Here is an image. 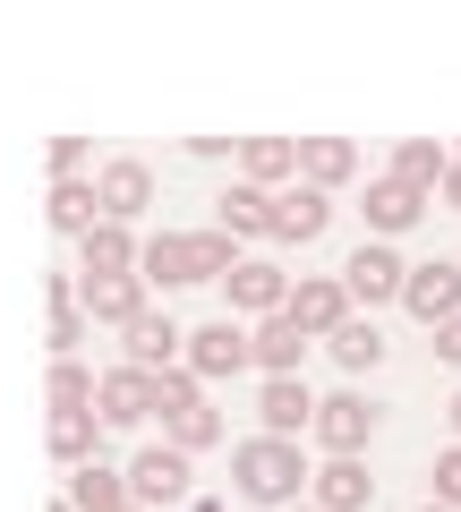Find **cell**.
I'll list each match as a JSON object with an SVG mask.
<instances>
[{
  "label": "cell",
  "instance_id": "e0dca14e",
  "mask_svg": "<svg viewBox=\"0 0 461 512\" xmlns=\"http://www.w3.org/2000/svg\"><path fill=\"white\" fill-rule=\"evenodd\" d=\"M214 231H231V239H274V197L248 188V180H231V188L214 197Z\"/></svg>",
  "mask_w": 461,
  "mask_h": 512
},
{
  "label": "cell",
  "instance_id": "2e32d148",
  "mask_svg": "<svg viewBox=\"0 0 461 512\" xmlns=\"http://www.w3.org/2000/svg\"><path fill=\"white\" fill-rule=\"evenodd\" d=\"M368 495H376L368 461H325V470L308 478V504L316 512H368Z\"/></svg>",
  "mask_w": 461,
  "mask_h": 512
},
{
  "label": "cell",
  "instance_id": "8fae6325",
  "mask_svg": "<svg viewBox=\"0 0 461 512\" xmlns=\"http://www.w3.org/2000/svg\"><path fill=\"white\" fill-rule=\"evenodd\" d=\"M94 188H103V222H137L154 205V171L137 163V154H111V163L94 171Z\"/></svg>",
  "mask_w": 461,
  "mask_h": 512
},
{
  "label": "cell",
  "instance_id": "d590c367",
  "mask_svg": "<svg viewBox=\"0 0 461 512\" xmlns=\"http://www.w3.org/2000/svg\"><path fill=\"white\" fill-rule=\"evenodd\" d=\"M436 197H444V205L461 214V154H453V171H444V188H436Z\"/></svg>",
  "mask_w": 461,
  "mask_h": 512
},
{
  "label": "cell",
  "instance_id": "4fadbf2b",
  "mask_svg": "<svg viewBox=\"0 0 461 512\" xmlns=\"http://www.w3.org/2000/svg\"><path fill=\"white\" fill-rule=\"evenodd\" d=\"M120 342H129V367H146V376H163V367H180V359H188V333L171 325L163 308H146L129 333H120Z\"/></svg>",
  "mask_w": 461,
  "mask_h": 512
},
{
  "label": "cell",
  "instance_id": "f546056e",
  "mask_svg": "<svg viewBox=\"0 0 461 512\" xmlns=\"http://www.w3.org/2000/svg\"><path fill=\"white\" fill-rule=\"evenodd\" d=\"M43 393H52V410H94L103 376H94V367H77V359H52V384H43Z\"/></svg>",
  "mask_w": 461,
  "mask_h": 512
},
{
  "label": "cell",
  "instance_id": "e575fe53",
  "mask_svg": "<svg viewBox=\"0 0 461 512\" xmlns=\"http://www.w3.org/2000/svg\"><path fill=\"white\" fill-rule=\"evenodd\" d=\"M436 359H444V367H461V316H453V325L436 333Z\"/></svg>",
  "mask_w": 461,
  "mask_h": 512
},
{
  "label": "cell",
  "instance_id": "d6986e66",
  "mask_svg": "<svg viewBox=\"0 0 461 512\" xmlns=\"http://www.w3.org/2000/svg\"><path fill=\"white\" fill-rule=\"evenodd\" d=\"M427 205H436V197H419V188H402V180L385 171V180H368V231H376V239H393V231H410Z\"/></svg>",
  "mask_w": 461,
  "mask_h": 512
},
{
  "label": "cell",
  "instance_id": "7c38bea8",
  "mask_svg": "<svg viewBox=\"0 0 461 512\" xmlns=\"http://www.w3.org/2000/svg\"><path fill=\"white\" fill-rule=\"evenodd\" d=\"M137 239H129V222H94L86 239H77V282H111V274H137Z\"/></svg>",
  "mask_w": 461,
  "mask_h": 512
},
{
  "label": "cell",
  "instance_id": "f1b7e54d",
  "mask_svg": "<svg viewBox=\"0 0 461 512\" xmlns=\"http://www.w3.org/2000/svg\"><path fill=\"white\" fill-rule=\"evenodd\" d=\"M325 350H333V359H342V367H351V376H368V367H376V359H385V333H376V325H368V316H351V325L333 333V342H325Z\"/></svg>",
  "mask_w": 461,
  "mask_h": 512
},
{
  "label": "cell",
  "instance_id": "f35d334b",
  "mask_svg": "<svg viewBox=\"0 0 461 512\" xmlns=\"http://www.w3.org/2000/svg\"><path fill=\"white\" fill-rule=\"evenodd\" d=\"M419 512H444V504H419Z\"/></svg>",
  "mask_w": 461,
  "mask_h": 512
},
{
  "label": "cell",
  "instance_id": "9c48e42d",
  "mask_svg": "<svg viewBox=\"0 0 461 512\" xmlns=\"http://www.w3.org/2000/svg\"><path fill=\"white\" fill-rule=\"evenodd\" d=\"M94 419H103V427H146V419H154V376L120 359V367L103 376V393H94Z\"/></svg>",
  "mask_w": 461,
  "mask_h": 512
},
{
  "label": "cell",
  "instance_id": "ffe728a7",
  "mask_svg": "<svg viewBox=\"0 0 461 512\" xmlns=\"http://www.w3.org/2000/svg\"><path fill=\"white\" fill-rule=\"evenodd\" d=\"M86 316L94 325H120L129 333L146 316V274H111V282H86Z\"/></svg>",
  "mask_w": 461,
  "mask_h": 512
},
{
  "label": "cell",
  "instance_id": "5bb4252c",
  "mask_svg": "<svg viewBox=\"0 0 461 512\" xmlns=\"http://www.w3.org/2000/svg\"><path fill=\"white\" fill-rule=\"evenodd\" d=\"M240 180L282 197V180H299V137H240Z\"/></svg>",
  "mask_w": 461,
  "mask_h": 512
},
{
  "label": "cell",
  "instance_id": "ba28073f",
  "mask_svg": "<svg viewBox=\"0 0 461 512\" xmlns=\"http://www.w3.org/2000/svg\"><path fill=\"white\" fill-rule=\"evenodd\" d=\"M129 495L137 504H188V453H171V444H146V453L129 461Z\"/></svg>",
  "mask_w": 461,
  "mask_h": 512
},
{
  "label": "cell",
  "instance_id": "74e56055",
  "mask_svg": "<svg viewBox=\"0 0 461 512\" xmlns=\"http://www.w3.org/2000/svg\"><path fill=\"white\" fill-rule=\"evenodd\" d=\"M52 512H77V504H69V495H60V504H52Z\"/></svg>",
  "mask_w": 461,
  "mask_h": 512
},
{
  "label": "cell",
  "instance_id": "d4e9b609",
  "mask_svg": "<svg viewBox=\"0 0 461 512\" xmlns=\"http://www.w3.org/2000/svg\"><path fill=\"white\" fill-rule=\"evenodd\" d=\"M43 214H52V231L86 239L94 222H103V188H94V180H52V205H43Z\"/></svg>",
  "mask_w": 461,
  "mask_h": 512
},
{
  "label": "cell",
  "instance_id": "8992f818",
  "mask_svg": "<svg viewBox=\"0 0 461 512\" xmlns=\"http://www.w3.org/2000/svg\"><path fill=\"white\" fill-rule=\"evenodd\" d=\"M180 367H197L205 384H214V376H240V367H257V342H248L240 316H214V325L188 333V359H180Z\"/></svg>",
  "mask_w": 461,
  "mask_h": 512
},
{
  "label": "cell",
  "instance_id": "cb8c5ba5",
  "mask_svg": "<svg viewBox=\"0 0 461 512\" xmlns=\"http://www.w3.org/2000/svg\"><path fill=\"white\" fill-rule=\"evenodd\" d=\"M52 461H69V470L103 461V419L94 410H52Z\"/></svg>",
  "mask_w": 461,
  "mask_h": 512
},
{
  "label": "cell",
  "instance_id": "7402d4cb",
  "mask_svg": "<svg viewBox=\"0 0 461 512\" xmlns=\"http://www.w3.org/2000/svg\"><path fill=\"white\" fill-rule=\"evenodd\" d=\"M69 504L77 512H129V470H111V461H86V470H69Z\"/></svg>",
  "mask_w": 461,
  "mask_h": 512
},
{
  "label": "cell",
  "instance_id": "52a82bcc",
  "mask_svg": "<svg viewBox=\"0 0 461 512\" xmlns=\"http://www.w3.org/2000/svg\"><path fill=\"white\" fill-rule=\"evenodd\" d=\"M257 419H265V436L299 444V436L316 427V393H308V376H265V393H257Z\"/></svg>",
  "mask_w": 461,
  "mask_h": 512
},
{
  "label": "cell",
  "instance_id": "60d3db41",
  "mask_svg": "<svg viewBox=\"0 0 461 512\" xmlns=\"http://www.w3.org/2000/svg\"><path fill=\"white\" fill-rule=\"evenodd\" d=\"M129 512H146V504H129Z\"/></svg>",
  "mask_w": 461,
  "mask_h": 512
},
{
  "label": "cell",
  "instance_id": "277c9868",
  "mask_svg": "<svg viewBox=\"0 0 461 512\" xmlns=\"http://www.w3.org/2000/svg\"><path fill=\"white\" fill-rule=\"evenodd\" d=\"M308 436L325 444V461H359V453H368V436H376V402H368V393H333V402H316Z\"/></svg>",
  "mask_w": 461,
  "mask_h": 512
},
{
  "label": "cell",
  "instance_id": "ac0fdd59",
  "mask_svg": "<svg viewBox=\"0 0 461 512\" xmlns=\"http://www.w3.org/2000/svg\"><path fill=\"white\" fill-rule=\"evenodd\" d=\"M299 180L333 197L342 180H359V146L351 137H299Z\"/></svg>",
  "mask_w": 461,
  "mask_h": 512
},
{
  "label": "cell",
  "instance_id": "603a6c76",
  "mask_svg": "<svg viewBox=\"0 0 461 512\" xmlns=\"http://www.w3.org/2000/svg\"><path fill=\"white\" fill-rule=\"evenodd\" d=\"M444 171H453V154H444L436 137H402V146H393V180H402V188H419V197H436V188H444Z\"/></svg>",
  "mask_w": 461,
  "mask_h": 512
},
{
  "label": "cell",
  "instance_id": "484cf974",
  "mask_svg": "<svg viewBox=\"0 0 461 512\" xmlns=\"http://www.w3.org/2000/svg\"><path fill=\"white\" fill-rule=\"evenodd\" d=\"M248 342H257V367H265V376H299V359H308V333H299L291 316H265Z\"/></svg>",
  "mask_w": 461,
  "mask_h": 512
},
{
  "label": "cell",
  "instance_id": "83f0119b",
  "mask_svg": "<svg viewBox=\"0 0 461 512\" xmlns=\"http://www.w3.org/2000/svg\"><path fill=\"white\" fill-rule=\"evenodd\" d=\"M188 256H197V282H231V274L248 265L231 231H188Z\"/></svg>",
  "mask_w": 461,
  "mask_h": 512
},
{
  "label": "cell",
  "instance_id": "836d02e7",
  "mask_svg": "<svg viewBox=\"0 0 461 512\" xmlns=\"http://www.w3.org/2000/svg\"><path fill=\"white\" fill-rule=\"evenodd\" d=\"M52 180H86V137H52Z\"/></svg>",
  "mask_w": 461,
  "mask_h": 512
},
{
  "label": "cell",
  "instance_id": "8d00e7d4",
  "mask_svg": "<svg viewBox=\"0 0 461 512\" xmlns=\"http://www.w3.org/2000/svg\"><path fill=\"white\" fill-rule=\"evenodd\" d=\"M453 444H461V393H453Z\"/></svg>",
  "mask_w": 461,
  "mask_h": 512
},
{
  "label": "cell",
  "instance_id": "5b68a950",
  "mask_svg": "<svg viewBox=\"0 0 461 512\" xmlns=\"http://www.w3.org/2000/svg\"><path fill=\"white\" fill-rule=\"evenodd\" d=\"M402 282H410V265L385 248V239H359L351 265H342V291H351V308H385V299H402Z\"/></svg>",
  "mask_w": 461,
  "mask_h": 512
},
{
  "label": "cell",
  "instance_id": "6da1fadb",
  "mask_svg": "<svg viewBox=\"0 0 461 512\" xmlns=\"http://www.w3.org/2000/svg\"><path fill=\"white\" fill-rule=\"evenodd\" d=\"M231 478H240V495L248 504H299V487H308V453L299 444H282V436H248V444H231Z\"/></svg>",
  "mask_w": 461,
  "mask_h": 512
},
{
  "label": "cell",
  "instance_id": "4dcf8cb0",
  "mask_svg": "<svg viewBox=\"0 0 461 512\" xmlns=\"http://www.w3.org/2000/svg\"><path fill=\"white\" fill-rule=\"evenodd\" d=\"M197 402H205V376H197V367H163V376H154V419L197 410Z\"/></svg>",
  "mask_w": 461,
  "mask_h": 512
},
{
  "label": "cell",
  "instance_id": "9a60e30c",
  "mask_svg": "<svg viewBox=\"0 0 461 512\" xmlns=\"http://www.w3.org/2000/svg\"><path fill=\"white\" fill-rule=\"evenodd\" d=\"M325 222H333V197L325 188H282L274 197V239H291V248H308V239H325Z\"/></svg>",
  "mask_w": 461,
  "mask_h": 512
},
{
  "label": "cell",
  "instance_id": "7a4b0ae2",
  "mask_svg": "<svg viewBox=\"0 0 461 512\" xmlns=\"http://www.w3.org/2000/svg\"><path fill=\"white\" fill-rule=\"evenodd\" d=\"M402 308L419 316L427 333H444L461 316V256H427V265H410V282H402Z\"/></svg>",
  "mask_w": 461,
  "mask_h": 512
},
{
  "label": "cell",
  "instance_id": "d6a6232c",
  "mask_svg": "<svg viewBox=\"0 0 461 512\" xmlns=\"http://www.w3.org/2000/svg\"><path fill=\"white\" fill-rule=\"evenodd\" d=\"M436 504L461 512V444H444V453H436Z\"/></svg>",
  "mask_w": 461,
  "mask_h": 512
},
{
  "label": "cell",
  "instance_id": "4316f807",
  "mask_svg": "<svg viewBox=\"0 0 461 512\" xmlns=\"http://www.w3.org/2000/svg\"><path fill=\"white\" fill-rule=\"evenodd\" d=\"M163 444L197 461L205 444H222V410H214V402H197V410H171V419H163Z\"/></svg>",
  "mask_w": 461,
  "mask_h": 512
},
{
  "label": "cell",
  "instance_id": "3957f363",
  "mask_svg": "<svg viewBox=\"0 0 461 512\" xmlns=\"http://www.w3.org/2000/svg\"><path fill=\"white\" fill-rule=\"evenodd\" d=\"M282 316H291L308 342H333V333L351 325L359 308H351V291H342V274H299V282H291V308H282Z\"/></svg>",
  "mask_w": 461,
  "mask_h": 512
},
{
  "label": "cell",
  "instance_id": "44dd1931",
  "mask_svg": "<svg viewBox=\"0 0 461 512\" xmlns=\"http://www.w3.org/2000/svg\"><path fill=\"white\" fill-rule=\"evenodd\" d=\"M137 274H146V291L163 282V291H188L197 282V256H188V231H154L146 256H137Z\"/></svg>",
  "mask_w": 461,
  "mask_h": 512
},
{
  "label": "cell",
  "instance_id": "30bf717a",
  "mask_svg": "<svg viewBox=\"0 0 461 512\" xmlns=\"http://www.w3.org/2000/svg\"><path fill=\"white\" fill-rule=\"evenodd\" d=\"M222 291H231V316H257V325L291 308V274H282V265H265V256H248V265L222 282Z\"/></svg>",
  "mask_w": 461,
  "mask_h": 512
},
{
  "label": "cell",
  "instance_id": "ab89813d",
  "mask_svg": "<svg viewBox=\"0 0 461 512\" xmlns=\"http://www.w3.org/2000/svg\"><path fill=\"white\" fill-rule=\"evenodd\" d=\"M291 512H316V504H291Z\"/></svg>",
  "mask_w": 461,
  "mask_h": 512
},
{
  "label": "cell",
  "instance_id": "1f68e13d",
  "mask_svg": "<svg viewBox=\"0 0 461 512\" xmlns=\"http://www.w3.org/2000/svg\"><path fill=\"white\" fill-rule=\"evenodd\" d=\"M94 316L86 308H52V359H77V342H86Z\"/></svg>",
  "mask_w": 461,
  "mask_h": 512
}]
</instances>
